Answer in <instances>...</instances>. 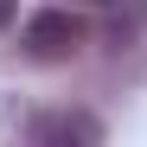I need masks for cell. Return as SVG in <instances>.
<instances>
[{"label":"cell","mask_w":147,"mask_h":147,"mask_svg":"<svg viewBox=\"0 0 147 147\" xmlns=\"http://www.w3.org/2000/svg\"><path fill=\"white\" fill-rule=\"evenodd\" d=\"M83 38H90L83 13L70 7V0H51V7H38L26 26H19V51H26L32 64H64V58L83 51Z\"/></svg>","instance_id":"obj_1"},{"label":"cell","mask_w":147,"mask_h":147,"mask_svg":"<svg viewBox=\"0 0 147 147\" xmlns=\"http://www.w3.org/2000/svg\"><path fill=\"white\" fill-rule=\"evenodd\" d=\"M32 141H102V121L96 115H38Z\"/></svg>","instance_id":"obj_2"},{"label":"cell","mask_w":147,"mask_h":147,"mask_svg":"<svg viewBox=\"0 0 147 147\" xmlns=\"http://www.w3.org/2000/svg\"><path fill=\"white\" fill-rule=\"evenodd\" d=\"M19 19V0H0V38H7V26Z\"/></svg>","instance_id":"obj_3"},{"label":"cell","mask_w":147,"mask_h":147,"mask_svg":"<svg viewBox=\"0 0 147 147\" xmlns=\"http://www.w3.org/2000/svg\"><path fill=\"white\" fill-rule=\"evenodd\" d=\"M70 7H102V0H70Z\"/></svg>","instance_id":"obj_4"}]
</instances>
